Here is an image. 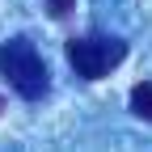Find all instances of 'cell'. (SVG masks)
Returning a JSON list of instances; mask_svg holds the SVG:
<instances>
[{"instance_id":"6da1fadb","label":"cell","mask_w":152,"mask_h":152,"mask_svg":"<svg viewBox=\"0 0 152 152\" xmlns=\"http://www.w3.org/2000/svg\"><path fill=\"white\" fill-rule=\"evenodd\" d=\"M0 76H4L17 89V97H26V102L47 97V89H51L47 59L38 55V47L30 38H9V42H0Z\"/></svg>"},{"instance_id":"7a4b0ae2","label":"cell","mask_w":152,"mask_h":152,"mask_svg":"<svg viewBox=\"0 0 152 152\" xmlns=\"http://www.w3.org/2000/svg\"><path fill=\"white\" fill-rule=\"evenodd\" d=\"M64 55L80 80H102L127 59V42L118 34H85V38H72Z\"/></svg>"},{"instance_id":"3957f363","label":"cell","mask_w":152,"mask_h":152,"mask_svg":"<svg viewBox=\"0 0 152 152\" xmlns=\"http://www.w3.org/2000/svg\"><path fill=\"white\" fill-rule=\"evenodd\" d=\"M131 114L144 123H152V80H140L131 89Z\"/></svg>"},{"instance_id":"277c9868","label":"cell","mask_w":152,"mask_h":152,"mask_svg":"<svg viewBox=\"0 0 152 152\" xmlns=\"http://www.w3.org/2000/svg\"><path fill=\"white\" fill-rule=\"evenodd\" d=\"M72 9H76V0H47V13L55 17V21H59V17H68Z\"/></svg>"},{"instance_id":"5b68a950","label":"cell","mask_w":152,"mask_h":152,"mask_svg":"<svg viewBox=\"0 0 152 152\" xmlns=\"http://www.w3.org/2000/svg\"><path fill=\"white\" fill-rule=\"evenodd\" d=\"M0 110H4V97H0Z\"/></svg>"}]
</instances>
